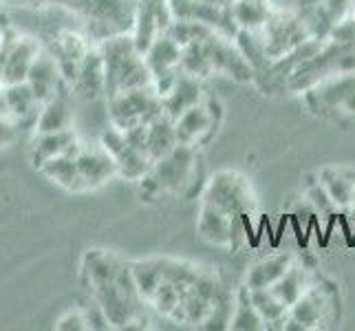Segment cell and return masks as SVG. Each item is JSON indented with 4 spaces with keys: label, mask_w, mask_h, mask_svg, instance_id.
<instances>
[{
    "label": "cell",
    "mask_w": 355,
    "mask_h": 331,
    "mask_svg": "<svg viewBox=\"0 0 355 331\" xmlns=\"http://www.w3.org/2000/svg\"><path fill=\"white\" fill-rule=\"evenodd\" d=\"M106 69V95L153 87L155 76L144 53L135 46L132 33L106 38L100 44Z\"/></svg>",
    "instance_id": "obj_1"
},
{
    "label": "cell",
    "mask_w": 355,
    "mask_h": 331,
    "mask_svg": "<svg viewBox=\"0 0 355 331\" xmlns=\"http://www.w3.org/2000/svg\"><path fill=\"white\" fill-rule=\"evenodd\" d=\"M139 0H69L89 27V38L102 42L113 35L128 33L135 27Z\"/></svg>",
    "instance_id": "obj_2"
},
{
    "label": "cell",
    "mask_w": 355,
    "mask_h": 331,
    "mask_svg": "<svg viewBox=\"0 0 355 331\" xmlns=\"http://www.w3.org/2000/svg\"><path fill=\"white\" fill-rule=\"evenodd\" d=\"M345 73H355V46L329 38L320 51L291 73L285 84L291 91H309L315 84Z\"/></svg>",
    "instance_id": "obj_3"
},
{
    "label": "cell",
    "mask_w": 355,
    "mask_h": 331,
    "mask_svg": "<svg viewBox=\"0 0 355 331\" xmlns=\"http://www.w3.org/2000/svg\"><path fill=\"white\" fill-rule=\"evenodd\" d=\"M197 148L186 144H177L173 153H168L153 164L150 173L141 183V194L146 199H155L164 192H183L190 186V179L197 170Z\"/></svg>",
    "instance_id": "obj_4"
},
{
    "label": "cell",
    "mask_w": 355,
    "mask_h": 331,
    "mask_svg": "<svg viewBox=\"0 0 355 331\" xmlns=\"http://www.w3.org/2000/svg\"><path fill=\"white\" fill-rule=\"evenodd\" d=\"M108 110H111V124L128 130L132 126L148 124L150 119L162 115L164 106L155 87H148L108 95Z\"/></svg>",
    "instance_id": "obj_5"
},
{
    "label": "cell",
    "mask_w": 355,
    "mask_h": 331,
    "mask_svg": "<svg viewBox=\"0 0 355 331\" xmlns=\"http://www.w3.org/2000/svg\"><path fill=\"white\" fill-rule=\"evenodd\" d=\"M203 201L221 207L234 221H243L254 210V192L248 179L239 173H232V170H221L210 179Z\"/></svg>",
    "instance_id": "obj_6"
},
{
    "label": "cell",
    "mask_w": 355,
    "mask_h": 331,
    "mask_svg": "<svg viewBox=\"0 0 355 331\" xmlns=\"http://www.w3.org/2000/svg\"><path fill=\"white\" fill-rule=\"evenodd\" d=\"M261 31L265 38V53L269 62L291 53L302 42L313 38L300 14H272V18L267 20Z\"/></svg>",
    "instance_id": "obj_7"
},
{
    "label": "cell",
    "mask_w": 355,
    "mask_h": 331,
    "mask_svg": "<svg viewBox=\"0 0 355 331\" xmlns=\"http://www.w3.org/2000/svg\"><path fill=\"white\" fill-rule=\"evenodd\" d=\"M106 153L115 159V166H117V173L124 177V179H130V181H141L146 175L150 173L153 168V162L150 157L146 155L144 151H139L137 146H132L126 137V133L113 126L106 128L102 133V142H100Z\"/></svg>",
    "instance_id": "obj_8"
},
{
    "label": "cell",
    "mask_w": 355,
    "mask_h": 331,
    "mask_svg": "<svg viewBox=\"0 0 355 331\" xmlns=\"http://www.w3.org/2000/svg\"><path fill=\"white\" fill-rule=\"evenodd\" d=\"M205 51L210 56V62L214 73H223V76L236 80V82H252L256 71L252 62L243 56L239 44H232L230 35L214 31L210 38L203 40Z\"/></svg>",
    "instance_id": "obj_9"
},
{
    "label": "cell",
    "mask_w": 355,
    "mask_h": 331,
    "mask_svg": "<svg viewBox=\"0 0 355 331\" xmlns=\"http://www.w3.org/2000/svg\"><path fill=\"white\" fill-rule=\"evenodd\" d=\"M173 20L175 16L173 9H170V0H139L137 14H135V27H132L135 46L141 53H146L159 35L168 31Z\"/></svg>",
    "instance_id": "obj_10"
},
{
    "label": "cell",
    "mask_w": 355,
    "mask_h": 331,
    "mask_svg": "<svg viewBox=\"0 0 355 331\" xmlns=\"http://www.w3.org/2000/svg\"><path fill=\"white\" fill-rule=\"evenodd\" d=\"M239 228H248V217L243 221H234L225 214L221 207L212 205L210 201H203L199 212V235L212 245H234L239 235Z\"/></svg>",
    "instance_id": "obj_11"
},
{
    "label": "cell",
    "mask_w": 355,
    "mask_h": 331,
    "mask_svg": "<svg viewBox=\"0 0 355 331\" xmlns=\"http://www.w3.org/2000/svg\"><path fill=\"white\" fill-rule=\"evenodd\" d=\"M40 51H42V46L35 38L14 33V38L9 40V46H7V56H5L3 84L27 82L29 69L35 62V58H38Z\"/></svg>",
    "instance_id": "obj_12"
},
{
    "label": "cell",
    "mask_w": 355,
    "mask_h": 331,
    "mask_svg": "<svg viewBox=\"0 0 355 331\" xmlns=\"http://www.w3.org/2000/svg\"><path fill=\"white\" fill-rule=\"evenodd\" d=\"M76 159H78L82 179H84V183H87V190H95V188L104 186V183L117 173L115 159L106 153V148L102 144L100 146L78 144Z\"/></svg>",
    "instance_id": "obj_13"
},
{
    "label": "cell",
    "mask_w": 355,
    "mask_h": 331,
    "mask_svg": "<svg viewBox=\"0 0 355 331\" xmlns=\"http://www.w3.org/2000/svg\"><path fill=\"white\" fill-rule=\"evenodd\" d=\"M353 91H355V73H345V76L329 78L311 87L307 100L318 113H327V110H336V113L340 110V113H345V104Z\"/></svg>",
    "instance_id": "obj_14"
},
{
    "label": "cell",
    "mask_w": 355,
    "mask_h": 331,
    "mask_svg": "<svg viewBox=\"0 0 355 331\" xmlns=\"http://www.w3.org/2000/svg\"><path fill=\"white\" fill-rule=\"evenodd\" d=\"M29 87L33 89L35 97L42 102H46L49 97H53L58 91H62V71H60V65L55 56L51 53V49H42L35 58V62L29 69V76H27Z\"/></svg>",
    "instance_id": "obj_15"
},
{
    "label": "cell",
    "mask_w": 355,
    "mask_h": 331,
    "mask_svg": "<svg viewBox=\"0 0 355 331\" xmlns=\"http://www.w3.org/2000/svg\"><path fill=\"white\" fill-rule=\"evenodd\" d=\"M216 119L210 108V102H199L192 108H188L179 119H175L177 128V142L186 146H197L214 130Z\"/></svg>",
    "instance_id": "obj_16"
},
{
    "label": "cell",
    "mask_w": 355,
    "mask_h": 331,
    "mask_svg": "<svg viewBox=\"0 0 355 331\" xmlns=\"http://www.w3.org/2000/svg\"><path fill=\"white\" fill-rule=\"evenodd\" d=\"M327 307H329V298L324 289L309 287L302 294V298L289 307V318L285 323V329H298V331L315 329L322 323Z\"/></svg>",
    "instance_id": "obj_17"
},
{
    "label": "cell",
    "mask_w": 355,
    "mask_h": 331,
    "mask_svg": "<svg viewBox=\"0 0 355 331\" xmlns=\"http://www.w3.org/2000/svg\"><path fill=\"white\" fill-rule=\"evenodd\" d=\"M71 93L84 97V100H95V97L106 93V69H104V58L100 46H91L87 58L82 60Z\"/></svg>",
    "instance_id": "obj_18"
},
{
    "label": "cell",
    "mask_w": 355,
    "mask_h": 331,
    "mask_svg": "<svg viewBox=\"0 0 355 331\" xmlns=\"http://www.w3.org/2000/svg\"><path fill=\"white\" fill-rule=\"evenodd\" d=\"M203 100V87L199 78H192L188 73L181 71V76L177 80V84L173 87L168 95L162 97V106L164 113L170 115L173 119H179L188 108H192L194 104H199Z\"/></svg>",
    "instance_id": "obj_19"
},
{
    "label": "cell",
    "mask_w": 355,
    "mask_h": 331,
    "mask_svg": "<svg viewBox=\"0 0 355 331\" xmlns=\"http://www.w3.org/2000/svg\"><path fill=\"white\" fill-rule=\"evenodd\" d=\"M78 148V137L76 130H58V133H35V139L31 146V162L33 166L40 170V166L49 159H53L58 155L76 153Z\"/></svg>",
    "instance_id": "obj_20"
},
{
    "label": "cell",
    "mask_w": 355,
    "mask_h": 331,
    "mask_svg": "<svg viewBox=\"0 0 355 331\" xmlns=\"http://www.w3.org/2000/svg\"><path fill=\"white\" fill-rule=\"evenodd\" d=\"M177 128H175V119L162 113L155 119H150L146 124V153H148L150 162H159L162 157L168 153H173L177 148Z\"/></svg>",
    "instance_id": "obj_21"
},
{
    "label": "cell",
    "mask_w": 355,
    "mask_h": 331,
    "mask_svg": "<svg viewBox=\"0 0 355 331\" xmlns=\"http://www.w3.org/2000/svg\"><path fill=\"white\" fill-rule=\"evenodd\" d=\"M67 128H73V110L69 95L58 91L40 104L38 115H35V133H58Z\"/></svg>",
    "instance_id": "obj_22"
},
{
    "label": "cell",
    "mask_w": 355,
    "mask_h": 331,
    "mask_svg": "<svg viewBox=\"0 0 355 331\" xmlns=\"http://www.w3.org/2000/svg\"><path fill=\"white\" fill-rule=\"evenodd\" d=\"M40 173L69 192H84L87 190V183H84V179H82L76 153H67V155H58L53 159H49V162H44L40 166Z\"/></svg>",
    "instance_id": "obj_23"
},
{
    "label": "cell",
    "mask_w": 355,
    "mask_h": 331,
    "mask_svg": "<svg viewBox=\"0 0 355 331\" xmlns=\"http://www.w3.org/2000/svg\"><path fill=\"white\" fill-rule=\"evenodd\" d=\"M293 265V259L289 254H274L267 259L256 261L245 276V287L248 289H263L272 287L278 278H283L287 269Z\"/></svg>",
    "instance_id": "obj_24"
},
{
    "label": "cell",
    "mask_w": 355,
    "mask_h": 331,
    "mask_svg": "<svg viewBox=\"0 0 355 331\" xmlns=\"http://www.w3.org/2000/svg\"><path fill=\"white\" fill-rule=\"evenodd\" d=\"M3 95H5V108L7 115L14 121H22L31 115H38L40 100L35 97L29 82H18V84H3Z\"/></svg>",
    "instance_id": "obj_25"
},
{
    "label": "cell",
    "mask_w": 355,
    "mask_h": 331,
    "mask_svg": "<svg viewBox=\"0 0 355 331\" xmlns=\"http://www.w3.org/2000/svg\"><path fill=\"white\" fill-rule=\"evenodd\" d=\"M181 51H183V46L179 42H175L168 33H162L150 44L148 51L144 53V58H146V62H148L153 76H159V73L179 69Z\"/></svg>",
    "instance_id": "obj_26"
},
{
    "label": "cell",
    "mask_w": 355,
    "mask_h": 331,
    "mask_svg": "<svg viewBox=\"0 0 355 331\" xmlns=\"http://www.w3.org/2000/svg\"><path fill=\"white\" fill-rule=\"evenodd\" d=\"M309 287H311L309 269L304 265L293 263L285 272V276L278 278L276 283L272 285V291L287 305V307H291V305H296L302 298V294L307 291Z\"/></svg>",
    "instance_id": "obj_27"
},
{
    "label": "cell",
    "mask_w": 355,
    "mask_h": 331,
    "mask_svg": "<svg viewBox=\"0 0 355 331\" xmlns=\"http://www.w3.org/2000/svg\"><path fill=\"white\" fill-rule=\"evenodd\" d=\"M130 272L135 278V285L144 300L153 298L157 287L162 285L164 274H166V259H146V261H135L130 263Z\"/></svg>",
    "instance_id": "obj_28"
},
{
    "label": "cell",
    "mask_w": 355,
    "mask_h": 331,
    "mask_svg": "<svg viewBox=\"0 0 355 331\" xmlns=\"http://www.w3.org/2000/svg\"><path fill=\"white\" fill-rule=\"evenodd\" d=\"M269 18H272V11L267 7V0H236L232 5V20L236 29H263Z\"/></svg>",
    "instance_id": "obj_29"
},
{
    "label": "cell",
    "mask_w": 355,
    "mask_h": 331,
    "mask_svg": "<svg viewBox=\"0 0 355 331\" xmlns=\"http://www.w3.org/2000/svg\"><path fill=\"white\" fill-rule=\"evenodd\" d=\"M250 298L254 303V307L259 309V314L263 316L267 327H274V325L285 327L287 318H289V307L276 296V294L272 291V287L250 289Z\"/></svg>",
    "instance_id": "obj_30"
},
{
    "label": "cell",
    "mask_w": 355,
    "mask_h": 331,
    "mask_svg": "<svg viewBox=\"0 0 355 331\" xmlns=\"http://www.w3.org/2000/svg\"><path fill=\"white\" fill-rule=\"evenodd\" d=\"M320 183L324 190L329 192V197L336 201L338 207H349L355 194V177L345 173V170L338 168H324L320 173Z\"/></svg>",
    "instance_id": "obj_31"
},
{
    "label": "cell",
    "mask_w": 355,
    "mask_h": 331,
    "mask_svg": "<svg viewBox=\"0 0 355 331\" xmlns=\"http://www.w3.org/2000/svg\"><path fill=\"white\" fill-rule=\"evenodd\" d=\"M230 329L234 331H261L267 329V323L263 321V316L259 309L254 307V303L250 298L248 287H239L236 291V305H234V316H232Z\"/></svg>",
    "instance_id": "obj_32"
},
{
    "label": "cell",
    "mask_w": 355,
    "mask_h": 331,
    "mask_svg": "<svg viewBox=\"0 0 355 331\" xmlns=\"http://www.w3.org/2000/svg\"><path fill=\"white\" fill-rule=\"evenodd\" d=\"M179 69L183 73H188V76H192V78H199V80L212 76L214 69H212V62H210V56H207V51H205L203 40L183 46L181 60H179Z\"/></svg>",
    "instance_id": "obj_33"
},
{
    "label": "cell",
    "mask_w": 355,
    "mask_h": 331,
    "mask_svg": "<svg viewBox=\"0 0 355 331\" xmlns=\"http://www.w3.org/2000/svg\"><path fill=\"white\" fill-rule=\"evenodd\" d=\"M234 305H236V294H232L223 285H218L212 309L207 312L201 327L203 329H230L232 316H234Z\"/></svg>",
    "instance_id": "obj_34"
},
{
    "label": "cell",
    "mask_w": 355,
    "mask_h": 331,
    "mask_svg": "<svg viewBox=\"0 0 355 331\" xmlns=\"http://www.w3.org/2000/svg\"><path fill=\"white\" fill-rule=\"evenodd\" d=\"M216 29H212L210 24L199 22V20H173V24L168 27V35L181 46L192 44V42H201L205 38H210Z\"/></svg>",
    "instance_id": "obj_35"
},
{
    "label": "cell",
    "mask_w": 355,
    "mask_h": 331,
    "mask_svg": "<svg viewBox=\"0 0 355 331\" xmlns=\"http://www.w3.org/2000/svg\"><path fill=\"white\" fill-rule=\"evenodd\" d=\"M183 294H186V289L179 287L177 283H173V280L164 278L162 285H159L157 291L153 294L150 303L162 316H173L179 309V305L183 300Z\"/></svg>",
    "instance_id": "obj_36"
},
{
    "label": "cell",
    "mask_w": 355,
    "mask_h": 331,
    "mask_svg": "<svg viewBox=\"0 0 355 331\" xmlns=\"http://www.w3.org/2000/svg\"><path fill=\"white\" fill-rule=\"evenodd\" d=\"M307 199L313 205L315 212H320L322 217H336L338 214V205L336 201L329 197V192L324 190V186L320 181H313L309 190H307Z\"/></svg>",
    "instance_id": "obj_37"
},
{
    "label": "cell",
    "mask_w": 355,
    "mask_h": 331,
    "mask_svg": "<svg viewBox=\"0 0 355 331\" xmlns=\"http://www.w3.org/2000/svg\"><path fill=\"white\" fill-rule=\"evenodd\" d=\"M55 329H60V331H84V329H89L87 316H84L82 307L80 309H71L64 316H60L55 321Z\"/></svg>",
    "instance_id": "obj_38"
},
{
    "label": "cell",
    "mask_w": 355,
    "mask_h": 331,
    "mask_svg": "<svg viewBox=\"0 0 355 331\" xmlns=\"http://www.w3.org/2000/svg\"><path fill=\"white\" fill-rule=\"evenodd\" d=\"M322 5L327 9L329 18H331V22L338 24L340 20L349 18V14L355 9V0H322Z\"/></svg>",
    "instance_id": "obj_39"
},
{
    "label": "cell",
    "mask_w": 355,
    "mask_h": 331,
    "mask_svg": "<svg viewBox=\"0 0 355 331\" xmlns=\"http://www.w3.org/2000/svg\"><path fill=\"white\" fill-rule=\"evenodd\" d=\"M16 124L18 121H14L11 117L0 115V148H5V146L16 139Z\"/></svg>",
    "instance_id": "obj_40"
},
{
    "label": "cell",
    "mask_w": 355,
    "mask_h": 331,
    "mask_svg": "<svg viewBox=\"0 0 355 331\" xmlns=\"http://www.w3.org/2000/svg\"><path fill=\"white\" fill-rule=\"evenodd\" d=\"M3 9H5V0H0V14H3Z\"/></svg>",
    "instance_id": "obj_41"
},
{
    "label": "cell",
    "mask_w": 355,
    "mask_h": 331,
    "mask_svg": "<svg viewBox=\"0 0 355 331\" xmlns=\"http://www.w3.org/2000/svg\"><path fill=\"white\" fill-rule=\"evenodd\" d=\"M351 205H353V210H355V194H353V201H351Z\"/></svg>",
    "instance_id": "obj_42"
},
{
    "label": "cell",
    "mask_w": 355,
    "mask_h": 331,
    "mask_svg": "<svg viewBox=\"0 0 355 331\" xmlns=\"http://www.w3.org/2000/svg\"><path fill=\"white\" fill-rule=\"evenodd\" d=\"M0 31H3V27H0Z\"/></svg>",
    "instance_id": "obj_43"
}]
</instances>
